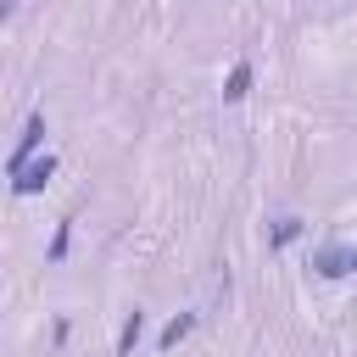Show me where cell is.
<instances>
[{
  "label": "cell",
  "instance_id": "obj_4",
  "mask_svg": "<svg viewBox=\"0 0 357 357\" xmlns=\"http://www.w3.org/2000/svg\"><path fill=\"white\" fill-rule=\"evenodd\" d=\"M190 329H195V312H178V318H167V324H162L156 346H162V351H173V346H178V340H184Z\"/></svg>",
  "mask_w": 357,
  "mask_h": 357
},
{
  "label": "cell",
  "instance_id": "obj_3",
  "mask_svg": "<svg viewBox=\"0 0 357 357\" xmlns=\"http://www.w3.org/2000/svg\"><path fill=\"white\" fill-rule=\"evenodd\" d=\"M50 173H56V156L45 151L39 162H28V173H22V178H11V190H17V195H39V190L50 184Z\"/></svg>",
  "mask_w": 357,
  "mask_h": 357
},
{
  "label": "cell",
  "instance_id": "obj_8",
  "mask_svg": "<svg viewBox=\"0 0 357 357\" xmlns=\"http://www.w3.org/2000/svg\"><path fill=\"white\" fill-rule=\"evenodd\" d=\"M67 234H73V229H67V223H56V234H50V262H61V257H67Z\"/></svg>",
  "mask_w": 357,
  "mask_h": 357
},
{
  "label": "cell",
  "instance_id": "obj_2",
  "mask_svg": "<svg viewBox=\"0 0 357 357\" xmlns=\"http://www.w3.org/2000/svg\"><path fill=\"white\" fill-rule=\"evenodd\" d=\"M351 268H357V245H318L312 251V273L318 279H340Z\"/></svg>",
  "mask_w": 357,
  "mask_h": 357
},
{
  "label": "cell",
  "instance_id": "obj_7",
  "mask_svg": "<svg viewBox=\"0 0 357 357\" xmlns=\"http://www.w3.org/2000/svg\"><path fill=\"white\" fill-rule=\"evenodd\" d=\"M301 229H307V223H301V218H279V223H273V229H268V251H284V245H290V240H296V234H301Z\"/></svg>",
  "mask_w": 357,
  "mask_h": 357
},
{
  "label": "cell",
  "instance_id": "obj_1",
  "mask_svg": "<svg viewBox=\"0 0 357 357\" xmlns=\"http://www.w3.org/2000/svg\"><path fill=\"white\" fill-rule=\"evenodd\" d=\"M39 139H45V112H33V117L22 123V134H17V151H11V162H6V167H11V178H22V173H28V156L39 151Z\"/></svg>",
  "mask_w": 357,
  "mask_h": 357
},
{
  "label": "cell",
  "instance_id": "obj_6",
  "mask_svg": "<svg viewBox=\"0 0 357 357\" xmlns=\"http://www.w3.org/2000/svg\"><path fill=\"white\" fill-rule=\"evenodd\" d=\"M139 335H145V312H128L123 329H117V357H128V351L139 346Z\"/></svg>",
  "mask_w": 357,
  "mask_h": 357
},
{
  "label": "cell",
  "instance_id": "obj_5",
  "mask_svg": "<svg viewBox=\"0 0 357 357\" xmlns=\"http://www.w3.org/2000/svg\"><path fill=\"white\" fill-rule=\"evenodd\" d=\"M251 78H257V73H251V61H234V73L223 78V100H245V89H251Z\"/></svg>",
  "mask_w": 357,
  "mask_h": 357
}]
</instances>
